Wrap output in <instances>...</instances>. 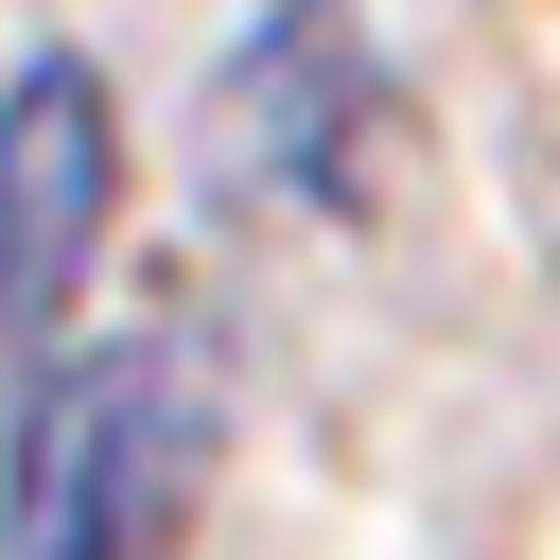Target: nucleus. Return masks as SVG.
Masks as SVG:
<instances>
[{"label": "nucleus", "mask_w": 560, "mask_h": 560, "mask_svg": "<svg viewBox=\"0 0 560 560\" xmlns=\"http://www.w3.org/2000/svg\"><path fill=\"white\" fill-rule=\"evenodd\" d=\"M210 490V368L175 332L70 350L0 438V560H158Z\"/></svg>", "instance_id": "obj_1"}, {"label": "nucleus", "mask_w": 560, "mask_h": 560, "mask_svg": "<svg viewBox=\"0 0 560 560\" xmlns=\"http://www.w3.org/2000/svg\"><path fill=\"white\" fill-rule=\"evenodd\" d=\"M192 140H210V192H298V210H332V192L368 175V140H385V52H368L332 0H280V18L210 70Z\"/></svg>", "instance_id": "obj_2"}, {"label": "nucleus", "mask_w": 560, "mask_h": 560, "mask_svg": "<svg viewBox=\"0 0 560 560\" xmlns=\"http://www.w3.org/2000/svg\"><path fill=\"white\" fill-rule=\"evenodd\" d=\"M105 192H122L105 70H88V52H35V70L0 88V350L52 332V298H70L88 245H105Z\"/></svg>", "instance_id": "obj_3"}]
</instances>
